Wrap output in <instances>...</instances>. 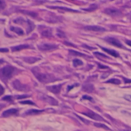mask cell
I'll list each match as a JSON object with an SVG mask.
<instances>
[{"label": "cell", "instance_id": "6da1fadb", "mask_svg": "<svg viewBox=\"0 0 131 131\" xmlns=\"http://www.w3.org/2000/svg\"><path fill=\"white\" fill-rule=\"evenodd\" d=\"M32 72L36 77V78L41 83H52L56 81V77L49 73H41L39 68L35 67L32 69Z\"/></svg>", "mask_w": 131, "mask_h": 131}, {"label": "cell", "instance_id": "7a4b0ae2", "mask_svg": "<svg viewBox=\"0 0 131 131\" xmlns=\"http://www.w3.org/2000/svg\"><path fill=\"white\" fill-rule=\"evenodd\" d=\"M15 72V68L12 66L7 65L6 67L0 69V78L3 81H6L9 78L12 77L13 73Z\"/></svg>", "mask_w": 131, "mask_h": 131}, {"label": "cell", "instance_id": "3957f363", "mask_svg": "<svg viewBox=\"0 0 131 131\" xmlns=\"http://www.w3.org/2000/svg\"><path fill=\"white\" fill-rule=\"evenodd\" d=\"M13 86L15 90L19 91H23V92H28L30 90V88L29 86L23 84L19 80H16L13 82Z\"/></svg>", "mask_w": 131, "mask_h": 131}, {"label": "cell", "instance_id": "277c9868", "mask_svg": "<svg viewBox=\"0 0 131 131\" xmlns=\"http://www.w3.org/2000/svg\"><path fill=\"white\" fill-rule=\"evenodd\" d=\"M39 49L43 52H49V51H52L55 50L58 48V46L55 44H50V43H42L39 45L38 46Z\"/></svg>", "mask_w": 131, "mask_h": 131}, {"label": "cell", "instance_id": "5b68a950", "mask_svg": "<svg viewBox=\"0 0 131 131\" xmlns=\"http://www.w3.org/2000/svg\"><path fill=\"white\" fill-rule=\"evenodd\" d=\"M39 98L41 100H42V101H44V102H46L50 105H52V106H57L58 105V101L56 99H54L49 96H47L45 94H41V95H39Z\"/></svg>", "mask_w": 131, "mask_h": 131}, {"label": "cell", "instance_id": "8992f818", "mask_svg": "<svg viewBox=\"0 0 131 131\" xmlns=\"http://www.w3.org/2000/svg\"><path fill=\"white\" fill-rule=\"evenodd\" d=\"M83 114L85 115V116H87L88 117H90L91 119H93L94 120L105 121V119L101 116H100L99 114H96V113H93V111H90V110H88L87 112H83Z\"/></svg>", "mask_w": 131, "mask_h": 131}, {"label": "cell", "instance_id": "52a82bcc", "mask_svg": "<svg viewBox=\"0 0 131 131\" xmlns=\"http://www.w3.org/2000/svg\"><path fill=\"white\" fill-rule=\"evenodd\" d=\"M104 13L110 16H121V11L118 9L116 8H107L105 9V10L103 11Z\"/></svg>", "mask_w": 131, "mask_h": 131}, {"label": "cell", "instance_id": "ba28073f", "mask_svg": "<svg viewBox=\"0 0 131 131\" xmlns=\"http://www.w3.org/2000/svg\"><path fill=\"white\" fill-rule=\"evenodd\" d=\"M40 29V32L42 36L43 37H46V38H50L52 37V29L49 27H46V26H39Z\"/></svg>", "mask_w": 131, "mask_h": 131}, {"label": "cell", "instance_id": "9c48e42d", "mask_svg": "<svg viewBox=\"0 0 131 131\" xmlns=\"http://www.w3.org/2000/svg\"><path fill=\"white\" fill-rule=\"evenodd\" d=\"M106 40L107 42H109L110 44H111V45H113L114 46H116V47H119V48H123L122 43L118 39H115L113 37H107L106 39Z\"/></svg>", "mask_w": 131, "mask_h": 131}, {"label": "cell", "instance_id": "30bf717a", "mask_svg": "<svg viewBox=\"0 0 131 131\" xmlns=\"http://www.w3.org/2000/svg\"><path fill=\"white\" fill-rule=\"evenodd\" d=\"M62 86V84H59V85H54V86H47V90L53 93L58 94L61 91V88Z\"/></svg>", "mask_w": 131, "mask_h": 131}, {"label": "cell", "instance_id": "8fae6325", "mask_svg": "<svg viewBox=\"0 0 131 131\" xmlns=\"http://www.w3.org/2000/svg\"><path fill=\"white\" fill-rule=\"evenodd\" d=\"M85 29L90 30V31H93V32H104V31H106V29L100 27V26H88L85 27Z\"/></svg>", "mask_w": 131, "mask_h": 131}, {"label": "cell", "instance_id": "7c38bea8", "mask_svg": "<svg viewBox=\"0 0 131 131\" xmlns=\"http://www.w3.org/2000/svg\"><path fill=\"white\" fill-rule=\"evenodd\" d=\"M18 112H19V111H18L17 109L12 108V109H9V110H7L4 111L3 113V117H8V116H9L17 114Z\"/></svg>", "mask_w": 131, "mask_h": 131}, {"label": "cell", "instance_id": "4fadbf2b", "mask_svg": "<svg viewBox=\"0 0 131 131\" xmlns=\"http://www.w3.org/2000/svg\"><path fill=\"white\" fill-rule=\"evenodd\" d=\"M39 60H40V59L36 58V57H24L23 58V61H25L26 62L29 63V64H33Z\"/></svg>", "mask_w": 131, "mask_h": 131}, {"label": "cell", "instance_id": "5bb4252c", "mask_svg": "<svg viewBox=\"0 0 131 131\" xmlns=\"http://www.w3.org/2000/svg\"><path fill=\"white\" fill-rule=\"evenodd\" d=\"M29 48V45H19V46H13L12 47V51L13 52H17V51H20L25 49H28Z\"/></svg>", "mask_w": 131, "mask_h": 131}, {"label": "cell", "instance_id": "9a60e30c", "mask_svg": "<svg viewBox=\"0 0 131 131\" xmlns=\"http://www.w3.org/2000/svg\"><path fill=\"white\" fill-rule=\"evenodd\" d=\"M83 91L85 92H87V93H92L93 90H94V86L93 84L91 83H87V84H85L83 87Z\"/></svg>", "mask_w": 131, "mask_h": 131}, {"label": "cell", "instance_id": "2e32d148", "mask_svg": "<svg viewBox=\"0 0 131 131\" xmlns=\"http://www.w3.org/2000/svg\"><path fill=\"white\" fill-rule=\"evenodd\" d=\"M101 49H102L103 51H105L106 52H108L110 55H112V56H114V57H119V53H118V52H116L115 50H112V49H106V48H104V47H102V46H101Z\"/></svg>", "mask_w": 131, "mask_h": 131}, {"label": "cell", "instance_id": "e0dca14e", "mask_svg": "<svg viewBox=\"0 0 131 131\" xmlns=\"http://www.w3.org/2000/svg\"><path fill=\"white\" fill-rule=\"evenodd\" d=\"M43 112V110H34V109H32V110H27L25 114L26 115H37V114H40Z\"/></svg>", "mask_w": 131, "mask_h": 131}, {"label": "cell", "instance_id": "ac0fdd59", "mask_svg": "<svg viewBox=\"0 0 131 131\" xmlns=\"http://www.w3.org/2000/svg\"><path fill=\"white\" fill-rule=\"evenodd\" d=\"M48 8H49V9H60V10H65V11H67V12H77V11L73 10V9H69V8L59 7V6H48Z\"/></svg>", "mask_w": 131, "mask_h": 131}, {"label": "cell", "instance_id": "d6986e66", "mask_svg": "<svg viewBox=\"0 0 131 131\" xmlns=\"http://www.w3.org/2000/svg\"><path fill=\"white\" fill-rule=\"evenodd\" d=\"M27 23H28V29H27V33L29 34L30 32H32L34 28H35V25L32 22H31L30 20H27Z\"/></svg>", "mask_w": 131, "mask_h": 131}, {"label": "cell", "instance_id": "ffe728a7", "mask_svg": "<svg viewBox=\"0 0 131 131\" xmlns=\"http://www.w3.org/2000/svg\"><path fill=\"white\" fill-rule=\"evenodd\" d=\"M11 30L13 31L14 32H16V34L19 35V36H22L24 34V32L22 29L20 28H18V27H11Z\"/></svg>", "mask_w": 131, "mask_h": 131}, {"label": "cell", "instance_id": "44dd1931", "mask_svg": "<svg viewBox=\"0 0 131 131\" xmlns=\"http://www.w3.org/2000/svg\"><path fill=\"white\" fill-rule=\"evenodd\" d=\"M106 83H113V84L119 85V84H120V80H119L118 79H110V80H107Z\"/></svg>", "mask_w": 131, "mask_h": 131}, {"label": "cell", "instance_id": "7402d4cb", "mask_svg": "<svg viewBox=\"0 0 131 131\" xmlns=\"http://www.w3.org/2000/svg\"><path fill=\"white\" fill-rule=\"evenodd\" d=\"M73 66L74 67H78V66H80V65H83V62L79 59H75L73 61Z\"/></svg>", "mask_w": 131, "mask_h": 131}, {"label": "cell", "instance_id": "603a6c76", "mask_svg": "<svg viewBox=\"0 0 131 131\" xmlns=\"http://www.w3.org/2000/svg\"><path fill=\"white\" fill-rule=\"evenodd\" d=\"M94 126H96V127H100V128H103V129H105L110 130V129L108 126H106V125L102 124V123H94Z\"/></svg>", "mask_w": 131, "mask_h": 131}, {"label": "cell", "instance_id": "cb8c5ba5", "mask_svg": "<svg viewBox=\"0 0 131 131\" xmlns=\"http://www.w3.org/2000/svg\"><path fill=\"white\" fill-rule=\"evenodd\" d=\"M23 13H25V14H27V15H29V16H32V17H36L38 15H37V13H34V12H29V11H23Z\"/></svg>", "mask_w": 131, "mask_h": 131}, {"label": "cell", "instance_id": "d4e9b609", "mask_svg": "<svg viewBox=\"0 0 131 131\" xmlns=\"http://www.w3.org/2000/svg\"><path fill=\"white\" fill-rule=\"evenodd\" d=\"M14 23H18V24H23L25 23V19H23V18H18V19L14 20Z\"/></svg>", "mask_w": 131, "mask_h": 131}, {"label": "cell", "instance_id": "484cf974", "mask_svg": "<svg viewBox=\"0 0 131 131\" xmlns=\"http://www.w3.org/2000/svg\"><path fill=\"white\" fill-rule=\"evenodd\" d=\"M96 8H97V6L94 4V5H91L90 8H88V9H85L84 10H86V11H92V10H95Z\"/></svg>", "mask_w": 131, "mask_h": 131}, {"label": "cell", "instance_id": "4316f807", "mask_svg": "<svg viewBox=\"0 0 131 131\" xmlns=\"http://www.w3.org/2000/svg\"><path fill=\"white\" fill-rule=\"evenodd\" d=\"M69 52H70V53L73 54V55H76V56H84V55H83V54H82V53H80V52H79L74 51V50H69Z\"/></svg>", "mask_w": 131, "mask_h": 131}, {"label": "cell", "instance_id": "83f0119b", "mask_svg": "<svg viewBox=\"0 0 131 131\" xmlns=\"http://www.w3.org/2000/svg\"><path fill=\"white\" fill-rule=\"evenodd\" d=\"M21 104H30V105H35V103L32 101L30 100H26V101H21L20 102Z\"/></svg>", "mask_w": 131, "mask_h": 131}, {"label": "cell", "instance_id": "f1b7e54d", "mask_svg": "<svg viewBox=\"0 0 131 131\" xmlns=\"http://www.w3.org/2000/svg\"><path fill=\"white\" fill-rule=\"evenodd\" d=\"M83 100H90L91 102H94L93 99L91 96H83Z\"/></svg>", "mask_w": 131, "mask_h": 131}, {"label": "cell", "instance_id": "f546056e", "mask_svg": "<svg viewBox=\"0 0 131 131\" xmlns=\"http://www.w3.org/2000/svg\"><path fill=\"white\" fill-rule=\"evenodd\" d=\"M6 8V3L3 1H0V9H4Z\"/></svg>", "mask_w": 131, "mask_h": 131}, {"label": "cell", "instance_id": "4dcf8cb0", "mask_svg": "<svg viewBox=\"0 0 131 131\" xmlns=\"http://www.w3.org/2000/svg\"><path fill=\"white\" fill-rule=\"evenodd\" d=\"M94 54L96 56H102V57H103V58H106V59H108V57L106 56V55H103V54H100V53H99V52H94Z\"/></svg>", "mask_w": 131, "mask_h": 131}, {"label": "cell", "instance_id": "1f68e13d", "mask_svg": "<svg viewBox=\"0 0 131 131\" xmlns=\"http://www.w3.org/2000/svg\"><path fill=\"white\" fill-rule=\"evenodd\" d=\"M4 92H5V89H4V87L0 84V96L1 95H3V93H4Z\"/></svg>", "mask_w": 131, "mask_h": 131}, {"label": "cell", "instance_id": "d6a6232c", "mask_svg": "<svg viewBox=\"0 0 131 131\" xmlns=\"http://www.w3.org/2000/svg\"><path fill=\"white\" fill-rule=\"evenodd\" d=\"M124 99L126 100L129 102H131V95H125L124 96Z\"/></svg>", "mask_w": 131, "mask_h": 131}, {"label": "cell", "instance_id": "836d02e7", "mask_svg": "<svg viewBox=\"0 0 131 131\" xmlns=\"http://www.w3.org/2000/svg\"><path fill=\"white\" fill-rule=\"evenodd\" d=\"M3 100H9V101H11L12 100V96H6L5 97L3 98Z\"/></svg>", "mask_w": 131, "mask_h": 131}, {"label": "cell", "instance_id": "e575fe53", "mask_svg": "<svg viewBox=\"0 0 131 131\" xmlns=\"http://www.w3.org/2000/svg\"><path fill=\"white\" fill-rule=\"evenodd\" d=\"M9 49L7 48H0V52H8Z\"/></svg>", "mask_w": 131, "mask_h": 131}, {"label": "cell", "instance_id": "d590c367", "mask_svg": "<svg viewBox=\"0 0 131 131\" xmlns=\"http://www.w3.org/2000/svg\"><path fill=\"white\" fill-rule=\"evenodd\" d=\"M28 96H28V95H23V96H16V98L17 99H21V98H26V97H28Z\"/></svg>", "mask_w": 131, "mask_h": 131}, {"label": "cell", "instance_id": "8d00e7d4", "mask_svg": "<svg viewBox=\"0 0 131 131\" xmlns=\"http://www.w3.org/2000/svg\"><path fill=\"white\" fill-rule=\"evenodd\" d=\"M126 43L128 46H131V40H126Z\"/></svg>", "mask_w": 131, "mask_h": 131}, {"label": "cell", "instance_id": "74e56055", "mask_svg": "<svg viewBox=\"0 0 131 131\" xmlns=\"http://www.w3.org/2000/svg\"><path fill=\"white\" fill-rule=\"evenodd\" d=\"M78 86V84H77V85H73V86H69V87H68V91H70L71 88H73V87H74V86Z\"/></svg>", "mask_w": 131, "mask_h": 131}, {"label": "cell", "instance_id": "f35d334b", "mask_svg": "<svg viewBox=\"0 0 131 131\" xmlns=\"http://www.w3.org/2000/svg\"><path fill=\"white\" fill-rule=\"evenodd\" d=\"M6 106L4 105V104H1V103H0V110H1L3 107H5Z\"/></svg>", "mask_w": 131, "mask_h": 131}, {"label": "cell", "instance_id": "ab89813d", "mask_svg": "<svg viewBox=\"0 0 131 131\" xmlns=\"http://www.w3.org/2000/svg\"><path fill=\"white\" fill-rule=\"evenodd\" d=\"M123 79H124V80H125V83H128V82H130V83H131V80H126V78H124V77H123Z\"/></svg>", "mask_w": 131, "mask_h": 131}, {"label": "cell", "instance_id": "60d3db41", "mask_svg": "<svg viewBox=\"0 0 131 131\" xmlns=\"http://www.w3.org/2000/svg\"><path fill=\"white\" fill-rule=\"evenodd\" d=\"M4 62L3 60H0V62Z\"/></svg>", "mask_w": 131, "mask_h": 131}, {"label": "cell", "instance_id": "b9f144b4", "mask_svg": "<svg viewBox=\"0 0 131 131\" xmlns=\"http://www.w3.org/2000/svg\"><path fill=\"white\" fill-rule=\"evenodd\" d=\"M123 131H131V130H128V129H125V130H123Z\"/></svg>", "mask_w": 131, "mask_h": 131}]
</instances>
